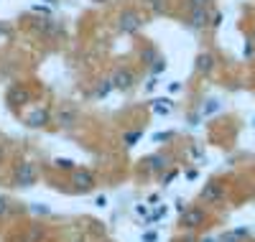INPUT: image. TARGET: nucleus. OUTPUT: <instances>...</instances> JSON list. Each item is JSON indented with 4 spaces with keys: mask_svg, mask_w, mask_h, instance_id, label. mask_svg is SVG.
Returning a JSON list of instances; mask_svg holds the SVG:
<instances>
[{
    "mask_svg": "<svg viewBox=\"0 0 255 242\" xmlns=\"http://www.w3.org/2000/svg\"><path fill=\"white\" fill-rule=\"evenodd\" d=\"M41 33H46V36H61L64 28L56 23V20H41V26H38Z\"/></svg>",
    "mask_w": 255,
    "mask_h": 242,
    "instance_id": "13",
    "label": "nucleus"
},
{
    "mask_svg": "<svg viewBox=\"0 0 255 242\" xmlns=\"http://www.w3.org/2000/svg\"><path fill=\"white\" fill-rule=\"evenodd\" d=\"M143 166H148V171H151V173H158V171H163L168 166V158L161 156V153H156V156H148L143 161Z\"/></svg>",
    "mask_w": 255,
    "mask_h": 242,
    "instance_id": "11",
    "label": "nucleus"
},
{
    "mask_svg": "<svg viewBox=\"0 0 255 242\" xmlns=\"http://www.w3.org/2000/svg\"><path fill=\"white\" fill-rule=\"evenodd\" d=\"M145 3H148V8H151L156 15H161V13L166 10V3H163V0H145Z\"/></svg>",
    "mask_w": 255,
    "mask_h": 242,
    "instance_id": "20",
    "label": "nucleus"
},
{
    "mask_svg": "<svg viewBox=\"0 0 255 242\" xmlns=\"http://www.w3.org/2000/svg\"><path fill=\"white\" fill-rule=\"evenodd\" d=\"M72 186L77 189V191H92V186H95V176L90 173V171H72Z\"/></svg>",
    "mask_w": 255,
    "mask_h": 242,
    "instance_id": "6",
    "label": "nucleus"
},
{
    "mask_svg": "<svg viewBox=\"0 0 255 242\" xmlns=\"http://www.w3.org/2000/svg\"><path fill=\"white\" fill-rule=\"evenodd\" d=\"M202 242H215V240H212V237H207V240H202Z\"/></svg>",
    "mask_w": 255,
    "mask_h": 242,
    "instance_id": "33",
    "label": "nucleus"
},
{
    "mask_svg": "<svg viewBox=\"0 0 255 242\" xmlns=\"http://www.w3.org/2000/svg\"><path fill=\"white\" fill-rule=\"evenodd\" d=\"M31 207H33L36 214H51V209H49L46 204H31Z\"/></svg>",
    "mask_w": 255,
    "mask_h": 242,
    "instance_id": "23",
    "label": "nucleus"
},
{
    "mask_svg": "<svg viewBox=\"0 0 255 242\" xmlns=\"http://www.w3.org/2000/svg\"><path fill=\"white\" fill-rule=\"evenodd\" d=\"M0 33H8V28H5V26H0Z\"/></svg>",
    "mask_w": 255,
    "mask_h": 242,
    "instance_id": "32",
    "label": "nucleus"
},
{
    "mask_svg": "<svg viewBox=\"0 0 255 242\" xmlns=\"http://www.w3.org/2000/svg\"><path fill=\"white\" fill-rule=\"evenodd\" d=\"M5 100H8L10 107H20V105H26V102L31 100V95H28V90H23L20 84H13L10 90H8V95H5Z\"/></svg>",
    "mask_w": 255,
    "mask_h": 242,
    "instance_id": "8",
    "label": "nucleus"
},
{
    "mask_svg": "<svg viewBox=\"0 0 255 242\" xmlns=\"http://www.w3.org/2000/svg\"><path fill=\"white\" fill-rule=\"evenodd\" d=\"M156 240H158L156 232H143V235H140V242H156Z\"/></svg>",
    "mask_w": 255,
    "mask_h": 242,
    "instance_id": "24",
    "label": "nucleus"
},
{
    "mask_svg": "<svg viewBox=\"0 0 255 242\" xmlns=\"http://www.w3.org/2000/svg\"><path fill=\"white\" fill-rule=\"evenodd\" d=\"M158 56H161V54H158V51H156L153 46H145V51L140 54V59H143V64H148V67H151V64H153V61H156Z\"/></svg>",
    "mask_w": 255,
    "mask_h": 242,
    "instance_id": "16",
    "label": "nucleus"
},
{
    "mask_svg": "<svg viewBox=\"0 0 255 242\" xmlns=\"http://www.w3.org/2000/svg\"><path fill=\"white\" fill-rule=\"evenodd\" d=\"M209 8H194V10H189V28H194V31H202L209 26Z\"/></svg>",
    "mask_w": 255,
    "mask_h": 242,
    "instance_id": "5",
    "label": "nucleus"
},
{
    "mask_svg": "<svg viewBox=\"0 0 255 242\" xmlns=\"http://www.w3.org/2000/svg\"><path fill=\"white\" fill-rule=\"evenodd\" d=\"M153 140H156V143H163V140H171V133H156V135H153Z\"/></svg>",
    "mask_w": 255,
    "mask_h": 242,
    "instance_id": "25",
    "label": "nucleus"
},
{
    "mask_svg": "<svg viewBox=\"0 0 255 242\" xmlns=\"http://www.w3.org/2000/svg\"><path fill=\"white\" fill-rule=\"evenodd\" d=\"M166 67H168V61H166L163 56H158V59H156V61L151 64V72H153V74H161V72H163Z\"/></svg>",
    "mask_w": 255,
    "mask_h": 242,
    "instance_id": "21",
    "label": "nucleus"
},
{
    "mask_svg": "<svg viewBox=\"0 0 255 242\" xmlns=\"http://www.w3.org/2000/svg\"><path fill=\"white\" fill-rule=\"evenodd\" d=\"M113 87H115V90H130V87L135 84V74L130 72V69H125V67H120V69H115L113 72Z\"/></svg>",
    "mask_w": 255,
    "mask_h": 242,
    "instance_id": "4",
    "label": "nucleus"
},
{
    "mask_svg": "<svg viewBox=\"0 0 255 242\" xmlns=\"http://www.w3.org/2000/svg\"><path fill=\"white\" fill-rule=\"evenodd\" d=\"M225 242H232V240H225Z\"/></svg>",
    "mask_w": 255,
    "mask_h": 242,
    "instance_id": "34",
    "label": "nucleus"
},
{
    "mask_svg": "<svg viewBox=\"0 0 255 242\" xmlns=\"http://www.w3.org/2000/svg\"><path fill=\"white\" fill-rule=\"evenodd\" d=\"M113 90H115V87H113V79H105V82H100V87H97L95 97H97V100H105V97H108Z\"/></svg>",
    "mask_w": 255,
    "mask_h": 242,
    "instance_id": "14",
    "label": "nucleus"
},
{
    "mask_svg": "<svg viewBox=\"0 0 255 242\" xmlns=\"http://www.w3.org/2000/svg\"><path fill=\"white\" fill-rule=\"evenodd\" d=\"M220 110V102L217 100H207L204 107H202V115H212V113H217Z\"/></svg>",
    "mask_w": 255,
    "mask_h": 242,
    "instance_id": "19",
    "label": "nucleus"
},
{
    "mask_svg": "<svg viewBox=\"0 0 255 242\" xmlns=\"http://www.w3.org/2000/svg\"><path fill=\"white\" fill-rule=\"evenodd\" d=\"M245 56H248V59H253V56H255V49H253V41H248V43H245Z\"/></svg>",
    "mask_w": 255,
    "mask_h": 242,
    "instance_id": "27",
    "label": "nucleus"
},
{
    "mask_svg": "<svg viewBox=\"0 0 255 242\" xmlns=\"http://www.w3.org/2000/svg\"><path fill=\"white\" fill-rule=\"evenodd\" d=\"M140 138H143V130H130V133L123 135V143H125V148H133Z\"/></svg>",
    "mask_w": 255,
    "mask_h": 242,
    "instance_id": "15",
    "label": "nucleus"
},
{
    "mask_svg": "<svg viewBox=\"0 0 255 242\" xmlns=\"http://www.w3.org/2000/svg\"><path fill=\"white\" fill-rule=\"evenodd\" d=\"M3 214H8V199H5V196H0V217H3Z\"/></svg>",
    "mask_w": 255,
    "mask_h": 242,
    "instance_id": "26",
    "label": "nucleus"
},
{
    "mask_svg": "<svg viewBox=\"0 0 255 242\" xmlns=\"http://www.w3.org/2000/svg\"><path fill=\"white\" fill-rule=\"evenodd\" d=\"M186 3H189V10H194V8H209L212 0H186Z\"/></svg>",
    "mask_w": 255,
    "mask_h": 242,
    "instance_id": "22",
    "label": "nucleus"
},
{
    "mask_svg": "<svg viewBox=\"0 0 255 242\" xmlns=\"http://www.w3.org/2000/svg\"><path fill=\"white\" fill-rule=\"evenodd\" d=\"M222 196H225V186L220 181H209L204 189H202V199L209 202V204H215V202H222Z\"/></svg>",
    "mask_w": 255,
    "mask_h": 242,
    "instance_id": "7",
    "label": "nucleus"
},
{
    "mask_svg": "<svg viewBox=\"0 0 255 242\" xmlns=\"http://www.w3.org/2000/svg\"><path fill=\"white\" fill-rule=\"evenodd\" d=\"M100 209H105V207H108V196H97V202H95Z\"/></svg>",
    "mask_w": 255,
    "mask_h": 242,
    "instance_id": "29",
    "label": "nucleus"
},
{
    "mask_svg": "<svg viewBox=\"0 0 255 242\" xmlns=\"http://www.w3.org/2000/svg\"><path fill=\"white\" fill-rule=\"evenodd\" d=\"M181 90V82H171L168 84V92H179Z\"/></svg>",
    "mask_w": 255,
    "mask_h": 242,
    "instance_id": "30",
    "label": "nucleus"
},
{
    "mask_svg": "<svg viewBox=\"0 0 255 242\" xmlns=\"http://www.w3.org/2000/svg\"><path fill=\"white\" fill-rule=\"evenodd\" d=\"M74 120H77L74 110H67V113H61V115H59V125H61V127H72Z\"/></svg>",
    "mask_w": 255,
    "mask_h": 242,
    "instance_id": "17",
    "label": "nucleus"
},
{
    "mask_svg": "<svg viewBox=\"0 0 255 242\" xmlns=\"http://www.w3.org/2000/svg\"><path fill=\"white\" fill-rule=\"evenodd\" d=\"M44 3H49V5H59V0H44Z\"/></svg>",
    "mask_w": 255,
    "mask_h": 242,
    "instance_id": "31",
    "label": "nucleus"
},
{
    "mask_svg": "<svg viewBox=\"0 0 255 242\" xmlns=\"http://www.w3.org/2000/svg\"><path fill=\"white\" fill-rule=\"evenodd\" d=\"M194 69L199 74H209L212 69H215V56H212V54H199L197 61H194Z\"/></svg>",
    "mask_w": 255,
    "mask_h": 242,
    "instance_id": "10",
    "label": "nucleus"
},
{
    "mask_svg": "<svg viewBox=\"0 0 255 242\" xmlns=\"http://www.w3.org/2000/svg\"><path fill=\"white\" fill-rule=\"evenodd\" d=\"M151 107H153V113H156V115H171L174 102H171V100H166V97H161V100H153Z\"/></svg>",
    "mask_w": 255,
    "mask_h": 242,
    "instance_id": "12",
    "label": "nucleus"
},
{
    "mask_svg": "<svg viewBox=\"0 0 255 242\" xmlns=\"http://www.w3.org/2000/svg\"><path fill=\"white\" fill-rule=\"evenodd\" d=\"M140 26H143V20H140V15H138L135 10H123V13H120V31H123V33L133 36V33L140 31Z\"/></svg>",
    "mask_w": 255,
    "mask_h": 242,
    "instance_id": "3",
    "label": "nucleus"
},
{
    "mask_svg": "<svg viewBox=\"0 0 255 242\" xmlns=\"http://www.w3.org/2000/svg\"><path fill=\"white\" fill-rule=\"evenodd\" d=\"M36 181H38V171H36L33 163L23 161V163H18V166H15V171H13V186H18V189H28V186H33Z\"/></svg>",
    "mask_w": 255,
    "mask_h": 242,
    "instance_id": "1",
    "label": "nucleus"
},
{
    "mask_svg": "<svg viewBox=\"0 0 255 242\" xmlns=\"http://www.w3.org/2000/svg\"><path fill=\"white\" fill-rule=\"evenodd\" d=\"M54 166H56V168H61V171H74V168H77V163H74L72 158H56V161H54Z\"/></svg>",
    "mask_w": 255,
    "mask_h": 242,
    "instance_id": "18",
    "label": "nucleus"
},
{
    "mask_svg": "<svg viewBox=\"0 0 255 242\" xmlns=\"http://www.w3.org/2000/svg\"><path fill=\"white\" fill-rule=\"evenodd\" d=\"M49 120H51V113L49 110H33V113L26 118V125L28 127H44V125H49Z\"/></svg>",
    "mask_w": 255,
    "mask_h": 242,
    "instance_id": "9",
    "label": "nucleus"
},
{
    "mask_svg": "<svg viewBox=\"0 0 255 242\" xmlns=\"http://www.w3.org/2000/svg\"><path fill=\"white\" fill-rule=\"evenodd\" d=\"M174 179H176V171H168V173L163 176V186H166V184H171Z\"/></svg>",
    "mask_w": 255,
    "mask_h": 242,
    "instance_id": "28",
    "label": "nucleus"
},
{
    "mask_svg": "<svg viewBox=\"0 0 255 242\" xmlns=\"http://www.w3.org/2000/svg\"><path fill=\"white\" fill-rule=\"evenodd\" d=\"M204 219H207L204 209H199V207H186V209L181 212V227H186V230H197V227L204 225Z\"/></svg>",
    "mask_w": 255,
    "mask_h": 242,
    "instance_id": "2",
    "label": "nucleus"
}]
</instances>
